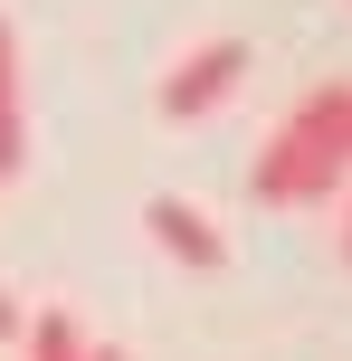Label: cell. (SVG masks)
<instances>
[{"label": "cell", "mask_w": 352, "mask_h": 361, "mask_svg": "<svg viewBox=\"0 0 352 361\" xmlns=\"http://www.w3.org/2000/svg\"><path fill=\"white\" fill-rule=\"evenodd\" d=\"M19 152H29V124H19V105H0V180L19 171Z\"/></svg>", "instance_id": "8992f818"}, {"label": "cell", "mask_w": 352, "mask_h": 361, "mask_svg": "<svg viewBox=\"0 0 352 361\" xmlns=\"http://www.w3.org/2000/svg\"><path fill=\"white\" fill-rule=\"evenodd\" d=\"M86 361H124V352H86Z\"/></svg>", "instance_id": "30bf717a"}, {"label": "cell", "mask_w": 352, "mask_h": 361, "mask_svg": "<svg viewBox=\"0 0 352 361\" xmlns=\"http://www.w3.org/2000/svg\"><path fill=\"white\" fill-rule=\"evenodd\" d=\"M248 76V38H210V48H190L181 67L162 76V114L171 124H190V114H210V105H229V86Z\"/></svg>", "instance_id": "7a4b0ae2"}, {"label": "cell", "mask_w": 352, "mask_h": 361, "mask_svg": "<svg viewBox=\"0 0 352 361\" xmlns=\"http://www.w3.org/2000/svg\"><path fill=\"white\" fill-rule=\"evenodd\" d=\"M343 180H352V171L315 143V133H296V124H277V133L257 143V162H248V190L277 200V209H315V200H334Z\"/></svg>", "instance_id": "6da1fadb"}, {"label": "cell", "mask_w": 352, "mask_h": 361, "mask_svg": "<svg viewBox=\"0 0 352 361\" xmlns=\"http://www.w3.org/2000/svg\"><path fill=\"white\" fill-rule=\"evenodd\" d=\"M0 105H19V38H10V19H0Z\"/></svg>", "instance_id": "52a82bcc"}, {"label": "cell", "mask_w": 352, "mask_h": 361, "mask_svg": "<svg viewBox=\"0 0 352 361\" xmlns=\"http://www.w3.org/2000/svg\"><path fill=\"white\" fill-rule=\"evenodd\" d=\"M19 343H29V361H86V333L67 324V314H38V324H19Z\"/></svg>", "instance_id": "5b68a950"}, {"label": "cell", "mask_w": 352, "mask_h": 361, "mask_svg": "<svg viewBox=\"0 0 352 361\" xmlns=\"http://www.w3.org/2000/svg\"><path fill=\"white\" fill-rule=\"evenodd\" d=\"M10 333H19V305H10V295H0V343H10Z\"/></svg>", "instance_id": "ba28073f"}, {"label": "cell", "mask_w": 352, "mask_h": 361, "mask_svg": "<svg viewBox=\"0 0 352 361\" xmlns=\"http://www.w3.org/2000/svg\"><path fill=\"white\" fill-rule=\"evenodd\" d=\"M343 257H352V209H343Z\"/></svg>", "instance_id": "9c48e42d"}, {"label": "cell", "mask_w": 352, "mask_h": 361, "mask_svg": "<svg viewBox=\"0 0 352 361\" xmlns=\"http://www.w3.org/2000/svg\"><path fill=\"white\" fill-rule=\"evenodd\" d=\"M286 124H296V133H315V143H324V152H334V162L352 171V76L315 86V95H305L296 114H286Z\"/></svg>", "instance_id": "277c9868"}, {"label": "cell", "mask_w": 352, "mask_h": 361, "mask_svg": "<svg viewBox=\"0 0 352 361\" xmlns=\"http://www.w3.org/2000/svg\"><path fill=\"white\" fill-rule=\"evenodd\" d=\"M143 228L162 238V257H181V267H219V257H229V238L210 228L190 200H152V209H143Z\"/></svg>", "instance_id": "3957f363"}]
</instances>
